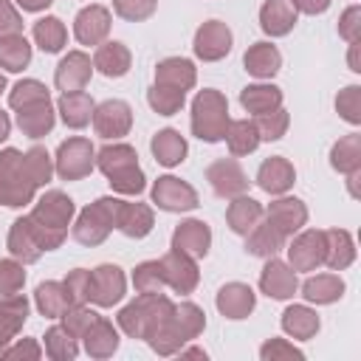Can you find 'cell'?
Returning a JSON list of instances; mask_svg holds the SVG:
<instances>
[{"instance_id": "38", "label": "cell", "mask_w": 361, "mask_h": 361, "mask_svg": "<svg viewBox=\"0 0 361 361\" xmlns=\"http://www.w3.org/2000/svg\"><path fill=\"white\" fill-rule=\"evenodd\" d=\"M240 104L245 107V113L262 116V113L282 107V90L271 82H254V85H245L240 90Z\"/></svg>"}, {"instance_id": "7", "label": "cell", "mask_w": 361, "mask_h": 361, "mask_svg": "<svg viewBox=\"0 0 361 361\" xmlns=\"http://www.w3.org/2000/svg\"><path fill=\"white\" fill-rule=\"evenodd\" d=\"M34 180L25 172V158L17 147L0 149V203L8 209H23L34 200Z\"/></svg>"}, {"instance_id": "40", "label": "cell", "mask_w": 361, "mask_h": 361, "mask_svg": "<svg viewBox=\"0 0 361 361\" xmlns=\"http://www.w3.org/2000/svg\"><path fill=\"white\" fill-rule=\"evenodd\" d=\"M319 316L316 310H310L307 305H290L285 307L282 313V330L290 336V338H299V341H307L319 333Z\"/></svg>"}, {"instance_id": "57", "label": "cell", "mask_w": 361, "mask_h": 361, "mask_svg": "<svg viewBox=\"0 0 361 361\" xmlns=\"http://www.w3.org/2000/svg\"><path fill=\"white\" fill-rule=\"evenodd\" d=\"M338 37H344L347 42H358V37H361V6L344 8V14L338 17Z\"/></svg>"}, {"instance_id": "56", "label": "cell", "mask_w": 361, "mask_h": 361, "mask_svg": "<svg viewBox=\"0 0 361 361\" xmlns=\"http://www.w3.org/2000/svg\"><path fill=\"white\" fill-rule=\"evenodd\" d=\"M62 285L73 305H87V296H90V271L87 268H73L62 279Z\"/></svg>"}, {"instance_id": "1", "label": "cell", "mask_w": 361, "mask_h": 361, "mask_svg": "<svg viewBox=\"0 0 361 361\" xmlns=\"http://www.w3.org/2000/svg\"><path fill=\"white\" fill-rule=\"evenodd\" d=\"M73 212H76V206L62 189H48L34 203L31 214H25V217H28L42 251H54V248H59L65 243L68 226L73 220Z\"/></svg>"}, {"instance_id": "22", "label": "cell", "mask_w": 361, "mask_h": 361, "mask_svg": "<svg viewBox=\"0 0 361 361\" xmlns=\"http://www.w3.org/2000/svg\"><path fill=\"white\" fill-rule=\"evenodd\" d=\"M296 183V169L288 158L282 155H271L259 164L257 169V186L268 195H285L290 186Z\"/></svg>"}, {"instance_id": "24", "label": "cell", "mask_w": 361, "mask_h": 361, "mask_svg": "<svg viewBox=\"0 0 361 361\" xmlns=\"http://www.w3.org/2000/svg\"><path fill=\"white\" fill-rule=\"evenodd\" d=\"M6 245H8V254L14 259H20L23 265H31V262H37L45 254L39 240H37V234H34V228H31V223H28V217H17L11 223Z\"/></svg>"}, {"instance_id": "13", "label": "cell", "mask_w": 361, "mask_h": 361, "mask_svg": "<svg viewBox=\"0 0 361 361\" xmlns=\"http://www.w3.org/2000/svg\"><path fill=\"white\" fill-rule=\"evenodd\" d=\"M206 180L212 186V192L217 197H237V195H245L248 192V175L245 169L240 166V161L231 155V158H217L209 164L206 169Z\"/></svg>"}, {"instance_id": "49", "label": "cell", "mask_w": 361, "mask_h": 361, "mask_svg": "<svg viewBox=\"0 0 361 361\" xmlns=\"http://www.w3.org/2000/svg\"><path fill=\"white\" fill-rule=\"evenodd\" d=\"M42 99H51L48 87L39 82V79H20L11 90H8V104L14 110L25 107V104H34V102H42Z\"/></svg>"}, {"instance_id": "12", "label": "cell", "mask_w": 361, "mask_h": 361, "mask_svg": "<svg viewBox=\"0 0 361 361\" xmlns=\"http://www.w3.org/2000/svg\"><path fill=\"white\" fill-rule=\"evenodd\" d=\"M90 121H93V130H96L99 138L116 141V138L130 133V127H133V107L124 99H107V102L93 107V118Z\"/></svg>"}, {"instance_id": "32", "label": "cell", "mask_w": 361, "mask_h": 361, "mask_svg": "<svg viewBox=\"0 0 361 361\" xmlns=\"http://www.w3.org/2000/svg\"><path fill=\"white\" fill-rule=\"evenodd\" d=\"M93 107H96V102H93L90 93H85V90L62 93L59 102H56V113H59V118H62L71 130L87 127L90 118H93Z\"/></svg>"}, {"instance_id": "58", "label": "cell", "mask_w": 361, "mask_h": 361, "mask_svg": "<svg viewBox=\"0 0 361 361\" xmlns=\"http://www.w3.org/2000/svg\"><path fill=\"white\" fill-rule=\"evenodd\" d=\"M42 353L45 350L37 344V338H17L3 350L0 358H31V361H37V358H42Z\"/></svg>"}, {"instance_id": "25", "label": "cell", "mask_w": 361, "mask_h": 361, "mask_svg": "<svg viewBox=\"0 0 361 361\" xmlns=\"http://www.w3.org/2000/svg\"><path fill=\"white\" fill-rule=\"evenodd\" d=\"M197 82V68L186 56H166L155 65V85L178 87V90H192Z\"/></svg>"}, {"instance_id": "19", "label": "cell", "mask_w": 361, "mask_h": 361, "mask_svg": "<svg viewBox=\"0 0 361 361\" xmlns=\"http://www.w3.org/2000/svg\"><path fill=\"white\" fill-rule=\"evenodd\" d=\"M259 290H262L265 296H271V299H279V302L290 299V296L299 290L296 271H293L288 262H282V259H276V257H268L265 268L259 271Z\"/></svg>"}, {"instance_id": "8", "label": "cell", "mask_w": 361, "mask_h": 361, "mask_svg": "<svg viewBox=\"0 0 361 361\" xmlns=\"http://www.w3.org/2000/svg\"><path fill=\"white\" fill-rule=\"evenodd\" d=\"M96 166V149L87 138L82 135H73V138H65L59 147H56V155H54V172L62 178V180H79L85 175H90Z\"/></svg>"}, {"instance_id": "26", "label": "cell", "mask_w": 361, "mask_h": 361, "mask_svg": "<svg viewBox=\"0 0 361 361\" xmlns=\"http://www.w3.org/2000/svg\"><path fill=\"white\" fill-rule=\"evenodd\" d=\"M54 124H56V110H54L51 99H42V102H34V104H25L17 110V127L28 138L48 135L54 130Z\"/></svg>"}, {"instance_id": "15", "label": "cell", "mask_w": 361, "mask_h": 361, "mask_svg": "<svg viewBox=\"0 0 361 361\" xmlns=\"http://www.w3.org/2000/svg\"><path fill=\"white\" fill-rule=\"evenodd\" d=\"M161 268H164V285H169L175 293L186 296L197 288L200 282V271H197V259L183 254V251H175L169 248L164 257H161Z\"/></svg>"}, {"instance_id": "20", "label": "cell", "mask_w": 361, "mask_h": 361, "mask_svg": "<svg viewBox=\"0 0 361 361\" xmlns=\"http://www.w3.org/2000/svg\"><path fill=\"white\" fill-rule=\"evenodd\" d=\"M220 316L231 319V322H240L245 316H251V310L257 307V293L251 290V285L245 282H226L220 290H217V299H214Z\"/></svg>"}, {"instance_id": "10", "label": "cell", "mask_w": 361, "mask_h": 361, "mask_svg": "<svg viewBox=\"0 0 361 361\" xmlns=\"http://www.w3.org/2000/svg\"><path fill=\"white\" fill-rule=\"evenodd\" d=\"M324 248L327 243L322 228L296 231L288 245V265L293 271H316L319 265H324Z\"/></svg>"}, {"instance_id": "61", "label": "cell", "mask_w": 361, "mask_h": 361, "mask_svg": "<svg viewBox=\"0 0 361 361\" xmlns=\"http://www.w3.org/2000/svg\"><path fill=\"white\" fill-rule=\"evenodd\" d=\"M14 3H17L23 11H45L54 0H14Z\"/></svg>"}, {"instance_id": "3", "label": "cell", "mask_w": 361, "mask_h": 361, "mask_svg": "<svg viewBox=\"0 0 361 361\" xmlns=\"http://www.w3.org/2000/svg\"><path fill=\"white\" fill-rule=\"evenodd\" d=\"M172 307H175V302L166 293H161V290H144L130 305H124L118 310V316H116L118 319V330L124 336H130V338L147 341L166 322V316L172 313Z\"/></svg>"}, {"instance_id": "2", "label": "cell", "mask_w": 361, "mask_h": 361, "mask_svg": "<svg viewBox=\"0 0 361 361\" xmlns=\"http://www.w3.org/2000/svg\"><path fill=\"white\" fill-rule=\"evenodd\" d=\"M203 330H206V313H203V307H197L195 302H180V305L172 307V313L166 316V322L147 338V344L158 355H175L183 344H189L192 338H197Z\"/></svg>"}, {"instance_id": "37", "label": "cell", "mask_w": 361, "mask_h": 361, "mask_svg": "<svg viewBox=\"0 0 361 361\" xmlns=\"http://www.w3.org/2000/svg\"><path fill=\"white\" fill-rule=\"evenodd\" d=\"M324 265L330 271H344L355 262V243H353V234L344 231V228H327L324 231Z\"/></svg>"}, {"instance_id": "52", "label": "cell", "mask_w": 361, "mask_h": 361, "mask_svg": "<svg viewBox=\"0 0 361 361\" xmlns=\"http://www.w3.org/2000/svg\"><path fill=\"white\" fill-rule=\"evenodd\" d=\"M158 0H113V11L127 23H144L155 14Z\"/></svg>"}, {"instance_id": "35", "label": "cell", "mask_w": 361, "mask_h": 361, "mask_svg": "<svg viewBox=\"0 0 361 361\" xmlns=\"http://www.w3.org/2000/svg\"><path fill=\"white\" fill-rule=\"evenodd\" d=\"M299 290L310 305H333L344 296V279L338 274H316V276H307L299 285Z\"/></svg>"}, {"instance_id": "36", "label": "cell", "mask_w": 361, "mask_h": 361, "mask_svg": "<svg viewBox=\"0 0 361 361\" xmlns=\"http://www.w3.org/2000/svg\"><path fill=\"white\" fill-rule=\"evenodd\" d=\"M152 226H155V214H152V209H149L147 203H127V200L121 203L116 228H118L124 237L141 240V237H147V234L152 231Z\"/></svg>"}, {"instance_id": "17", "label": "cell", "mask_w": 361, "mask_h": 361, "mask_svg": "<svg viewBox=\"0 0 361 361\" xmlns=\"http://www.w3.org/2000/svg\"><path fill=\"white\" fill-rule=\"evenodd\" d=\"M262 217L271 220V223L279 228V234H282L285 240H290L296 231L305 228V223H307V206H305L299 197L279 195L276 200L268 203V209H265Z\"/></svg>"}, {"instance_id": "54", "label": "cell", "mask_w": 361, "mask_h": 361, "mask_svg": "<svg viewBox=\"0 0 361 361\" xmlns=\"http://www.w3.org/2000/svg\"><path fill=\"white\" fill-rule=\"evenodd\" d=\"M25 285V271L20 259H0V296L8 293H20Z\"/></svg>"}, {"instance_id": "42", "label": "cell", "mask_w": 361, "mask_h": 361, "mask_svg": "<svg viewBox=\"0 0 361 361\" xmlns=\"http://www.w3.org/2000/svg\"><path fill=\"white\" fill-rule=\"evenodd\" d=\"M31 34H34V42L39 45L42 54H59L68 45V28H65V23L59 17H51V14L42 17V20H37L34 28H31Z\"/></svg>"}, {"instance_id": "18", "label": "cell", "mask_w": 361, "mask_h": 361, "mask_svg": "<svg viewBox=\"0 0 361 361\" xmlns=\"http://www.w3.org/2000/svg\"><path fill=\"white\" fill-rule=\"evenodd\" d=\"M110 8L90 3L73 17V37L79 45H99L110 34Z\"/></svg>"}, {"instance_id": "64", "label": "cell", "mask_w": 361, "mask_h": 361, "mask_svg": "<svg viewBox=\"0 0 361 361\" xmlns=\"http://www.w3.org/2000/svg\"><path fill=\"white\" fill-rule=\"evenodd\" d=\"M3 90H6V76L0 73V93H3Z\"/></svg>"}, {"instance_id": "34", "label": "cell", "mask_w": 361, "mask_h": 361, "mask_svg": "<svg viewBox=\"0 0 361 361\" xmlns=\"http://www.w3.org/2000/svg\"><path fill=\"white\" fill-rule=\"evenodd\" d=\"M285 237L279 234V228L271 223V220H259L248 234H245V251L251 254V257H262V259H268V257H276L282 248H285Z\"/></svg>"}, {"instance_id": "48", "label": "cell", "mask_w": 361, "mask_h": 361, "mask_svg": "<svg viewBox=\"0 0 361 361\" xmlns=\"http://www.w3.org/2000/svg\"><path fill=\"white\" fill-rule=\"evenodd\" d=\"M257 124V133H259V141H279L285 133H288V124H290V116L285 107H276L271 113H262L254 118Z\"/></svg>"}, {"instance_id": "16", "label": "cell", "mask_w": 361, "mask_h": 361, "mask_svg": "<svg viewBox=\"0 0 361 361\" xmlns=\"http://www.w3.org/2000/svg\"><path fill=\"white\" fill-rule=\"evenodd\" d=\"M90 76H93L90 56L85 51H68L59 59L56 71H54V85L62 93H73V90H85L87 82H90Z\"/></svg>"}, {"instance_id": "30", "label": "cell", "mask_w": 361, "mask_h": 361, "mask_svg": "<svg viewBox=\"0 0 361 361\" xmlns=\"http://www.w3.org/2000/svg\"><path fill=\"white\" fill-rule=\"evenodd\" d=\"M262 214H265V209L259 200H254L251 195H237V197H231V203L226 209V223L234 234L245 237L262 220Z\"/></svg>"}, {"instance_id": "50", "label": "cell", "mask_w": 361, "mask_h": 361, "mask_svg": "<svg viewBox=\"0 0 361 361\" xmlns=\"http://www.w3.org/2000/svg\"><path fill=\"white\" fill-rule=\"evenodd\" d=\"M133 288L138 293H144V290H161L164 288L161 259H144V262H138L135 271H133Z\"/></svg>"}, {"instance_id": "44", "label": "cell", "mask_w": 361, "mask_h": 361, "mask_svg": "<svg viewBox=\"0 0 361 361\" xmlns=\"http://www.w3.org/2000/svg\"><path fill=\"white\" fill-rule=\"evenodd\" d=\"M31 62V42L23 34H11L0 39V68L8 73H20Z\"/></svg>"}, {"instance_id": "9", "label": "cell", "mask_w": 361, "mask_h": 361, "mask_svg": "<svg viewBox=\"0 0 361 361\" xmlns=\"http://www.w3.org/2000/svg\"><path fill=\"white\" fill-rule=\"evenodd\" d=\"M149 197H152V203H155L158 209H164V212H192V209H197V203H200L195 186H189L186 180H180V178H175V175H161V178L152 183Z\"/></svg>"}, {"instance_id": "27", "label": "cell", "mask_w": 361, "mask_h": 361, "mask_svg": "<svg viewBox=\"0 0 361 361\" xmlns=\"http://www.w3.org/2000/svg\"><path fill=\"white\" fill-rule=\"evenodd\" d=\"M130 65H133V54H130V48H127L124 42H116V39L99 42V48H96V54H93V68H96L102 76H107V79H121V76L130 71Z\"/></svg>"}, {"instance_id": "4", "label": "cell", "mask_w": 361, "mask_h": 361, "mask_svg": "<svg viewBox=\"0 0 361 361\" xmlns=\"http://www.w3.org/2000/svg\"><path fill=\"white\" fill-rule=\"evenodd\" d=\"M96 166L118 195H141L147 186L144 169L138 166V152L130 144H107L96 152Z\"/></svg>"}, {"instance_id": "47", "label": "cell", "mask_w": 361, "mask_h": 361, "mask_svg": "<svg viewBox=\"0 0 361 361\" xmlns=\"http://www.w3.org/2000/svg\"><path fill=\"white\" fill-rule=\"evenodd\" d=\"M186 102V93L178 87H166V85H152L147 90V104L158 113V116H175Z\"/></svg>"}, {"instance_id": "63", "label": "cell", "mask_w": 361, "mask_h": 361, "mask_svg": "<svg viewBox=\"0 0 361 361\" xmlns=\"http://www.w3.org/2000/svg\"><path fill=\"white\" fill-rule=\"evenodd\" d=\"M8 133H11V118L6 110H0V144L8 138Z\"/></svg>"}, {"instance_id": "53", "label": "cell", "mask_w": 361, "mask_h": 361, "mask_svg": "<svg viewBox=\"0 0 361 361\" xmlns=\"http://www.w3.org/2000/svg\"><path fill=\"white\" fill-rule=\"evenodd\" d=\"M336 110L344 121L350 124H361V87L358 85H347L344 90H338L336 96Z\"/></svg>"}, {"instance_id": "41", "label": "cell", "mask_w": 361, "mask_h": 361, "mask_svg": "<svg viewBox=\"0 0 361 361\" xmlns=\"http://www.w3.org/2000/svg\"><path fill=\"white\" fill-rule=\"evenodd\" d=\"M330 166L336 172H341V175H350V172L361 169V135L358 133L341 135L330 147Z\"/></svg>"}, {"instance_id": "60", "label": "cell", "mask_w": 361, "mask_h": 361, "mask_svg": "<svg viewBox=\"0 0 361 361\" xmlns=\"http://www.w3.org/2000/svg\"><path fill=\"white\" fill-rule=\"evenodd\" d=\"M290 3L302 14H324L330 8V0H290Z\"/></svg>"}, {"instance_id": "55", "label": "cell", "mask_w": 361, "mask_h": 361, "mask_svg": "<svg viewBox=\"0 0 361 361\" xmlns=\"http://www.w3.org/2000/svg\"><path fill=\"white\" fill-rule=\"evenodd\" d=\"M259 358L262 361H302L305 353L299 347H293L288 338H268L262 347H259Z\"/></svg>"}, {"instance_id": "14", "label": "cell", "mask_w": 361, "mask_h": 361, "mask_svg": "<svg viewBox=\"0 0 361 361\" xmlns=\"http://www.w3.org/2000/svg\"><path fill=\"white\" fill-rule=\"evenodd\" d=\"M231 28L223 23V20H206L197 31H195V56L203 59V62H220L223 56H228L231 51Z\"/></svg>"}, {"instance_id": "21", "label": "cell", "mask_w": 361, "mask_h": 361, "mask_svg": "<svg viewBox=\"0 0 361 361\" xmlns=\"http://www.w3.org/2000/svg\"><path fill=\"white\" fill-rule=\"evenodd\" d=\"M172 248L183 251V254H189L195 259H203L209 254V248H212V228H209V223L192 217V220H183L180 226H175Z\"/></svg>"}, {"instance_id": "45", "label": "cell", "mask_w": 361, "mask_h": 361, "mask_svg": "<svg viewBox=\"0 0 361 361\" xmlns=\"http://www.w3.org/2000/svg\"><path fill=\"white\" fill-rule=\"evenodd\" d=\"M45 355L54 361H73L79 355V338H73L62 324L45 330Z\"/></svg>"}, {"instance_id": "5", "label": "cell", "mask_w": 361, "mask_h": 361, "mask_svg": "<svg viewBox=\"0 0 361 361\" xmlns=\"http://www.w3.org/2000/svg\"><path fill=\"white\" fill-rule=\"evenodd\" d=\"M228 121L231 118H228L226 96L214 87L197 90V96L192 99V135L206 144H217L226 138Z\"/></svg>"}, {"instance_id": "62", "label": "cell", "mask_w": 361, "mask_h": 361, "mask_svg": "<svg viewBox=\"0 0 361 361\" xmlns=\"http://www.w3.org/2000/svg\"><path fill=\"white\" fill-rule=\"evenodd\" d=\"M178 355H180V358H203V361H206V350H200V347H186V344H183V347L178 350Z\"/></svg>"}, {"instance_id": "33", "label": "cell", "mask_w": 361, "mask_h": 361, "mask_svg": "<svg viewBox=\"0 0 361 361\" xmlns=\"http://www.w3.org/2000/svg\"><path fill=\"white\" fill-rule=\"evenodd\" d=\"M149 149H152V155H155V161L161 166H178V164L186 161V152H189L186 138L172 127L158 130L152 135V141H149Z\"/></svg>"}, {"instance_id": "31", "label": "cell", "mask_w": 361, "mask_h": 361, "mask_svg": "<svg viewBox=\"0 0 361 361\" xmlns=\"http://www.w3.org/2000/svg\"><path fill=\"white\" fill-rule=\"evenodd\" d=\"M243 65H245V71H248L251 76H257V79H271V76H276L279 68H282V54H279V48L271 45V42H254V45H248V51L243 54Z\"/></svg>"}, {"instance_id": "11", "label": "cell", "mask_w": 361, "mask_h": 361, "mask_svg": "<svg viewBox=\"0 0 361 361\" xmlns=\"http://www.w3.org/2000/svg\"><path fill=\"white\" fill-rule=\"evenodd\" d=\"M124 293H127V276L118 265L104 262V265H96L90 271V296H87V302H93L99 307H113L124 299Z\"/></svg>"}, {"instance_id": "39", "label": "cell", "mask_w": 361, "mask_h": 361, "mask_svg": "<svg viewBox=\"0 0 361 361\" xmlns=\"http://www.w3.org/2000/svg\"><path fill=\"white\" fill-rule=\"evenodd\" d=\"M34 305H37L39 316H45V319H59L73 302H71V296H68V290H65L62 282L48 279V282H39V285H37V290H34Z\"/></svg>"}, {"instance_id": "59", "label": "cell", "mask_w": 361, "mask_h": 361, "mask_svg": "<svg viewBox=\"0 0 361 361\" xmlns=\"http://www.w3.org/2000/svg\"><path fill=\"white\" fill-rule=\"evenodd\" d=\"M11 34H23V17L11 6V0H0V39Z\"/></svg>"}, {"instance_id": "28", "label": "cell", "mask_w": 361, "mask_h": 361, "mask_svg": "<svg viewBox=\"0 0 361 361\" xmlns=\"http://www.w3.org/2000/svg\"><path fill=\"white\" fill-rule=\"evenodd\" d=\"M118 330L113 327V322L110 319H104V316H96L93 319V324L85 330V336H82V344H85V353L90 355V358H110L116 350H118Z\"/></svg>"}, {"instance_id": "43", "label": "cell", "mask_w": 361, "mask_h": 361, "mask_svg": "<svg viewBox=\"0 0 361 361\" xmlns=\"http://www.w3.org/2000/svg\"><path fill=\"white\" fill-rule=\"evenodd\" d=\"M228 144V152L234 158L240 155H248L259 147V133H257V124L251 118H237V121H228V130H226V138Z\"/></svg>"}, {"instance_id": "29", "label": "cell", "mask_w": 361, "mask_h": 361, "mask_svg": "<svg viewBox=\"0 0 361 361\" xmlns=\"http://www.w3.org/2000/svg\"><path fill=\"white\" fill-rule=\"evenodd\" d=\"M296 8L290 0H265L259 8V28L268 37H285L296 25Z\"/></svg>"}, {"instance_id": "51", "label": "cell", "mask_w": 361, "mask_h": 361, "mask_svg": "<svg viewBox=\"0 0 361 361\" xmlns=\"http://www.w3.org/2000/svg\"><path fill=\"white\" fill-rule=\"evenodd\" d=\"M99 313L96 310H90L87 305H71L62 316H59V322H62V327L73 336V338H82L85 336V330L93 324V319H96Z\"/></svg>"}, {"instance_id": "6", "label": "cell", "mask_w": 361, "mask_h": 361, "mask_svg": "<svg viewBox=\"0 0 361 361\" xmlns=\"http://www.w3.org/2000/svg\"><path fill=\"white\" fill-rule=\"evenodd\" d=\"M121 197H99L90 206H85L73 223V240L82 245H102L107 240V234L116 228L118 223V212H121Z\"/></svg>"}, {"instance_id": "23", "label": "cell", "mask_w": 361, "mask_h": 361, "mask_svg": "<svg viewBox=\"0 0 361 361\" xmlns=\"http://www.w3.org/2000/svg\"><path fill=\"white\" fill-rule=\"evenodd\" d=\"M25 319H28V299L23 293L0 296V355L23 330Z\"/></svg>"}, {"instance_id": "46", "label": "cell", "mask_w": 361, "mask_h": 361, "mask_svg": "<svg viewBox=\"0 0 361 361\" xmlns=\"http://www.w3.org/2000/svg\"><path fill=\"white\" fill-rule=\"evenodd\" d=\"M23 158H25V172H28V178L34 180L37 189L45 186V183H51V178H54V158L48 155L45 147L34 144L31 149L23 152Z\"/></svg>"}]
</instances>
